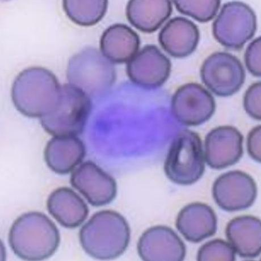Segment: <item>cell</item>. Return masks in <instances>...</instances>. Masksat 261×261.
<instances>
[{"mask_svg":"<svg viewBox=\"0 0 261 261\" xmlns=\"http://www.w3.org/2000/svg\"><path fill=\"white\" fill-rule=\"evenodd\" d=\"M61 87L56 76L49 70L30 67L14 80L12 101L18 111L24 116L41 118L57 106Z\"/></svg>","mask_w":261,"mask_h":261,"instance_id":"obj_1","label":"cell"},{"mask_svg":"<svg viewBox=\"0 0 261 261\" xmlns=\"http://www.w3.org/2000/svg\"><path fill=\"white\" fill-rule=\"evenodd\" d=\"M197 260L234 261L236 260V252L229 243L223 240L215 239L200 248Z\"/></svg>","mask_w":261,"mask_h":261,"instance_id":"obj_24","label":"cell"},{"mask_svg":"<svg viewBox=\"0 0 261 261\" xmlns=\"http://www.w3.org/2000/svg\"><path fill=\"white\" fill-rule=\"evenodd\" d=\"M169 59L154 45H147L127 63V74L132 82L147 89L162 87L171 73Z\"/></svg>","mask_w":261,"mask_h":261,"instance_id":"obj_11","label":"cell"},{"mask_svg":"<svg viewBox=\"0 0 261 261\" xmlns=\"http://www.w3.org/2000/svg\"><path fill=\"white\" fill-rule=\"evenodd\" d=\"M171 109L178 122L188 126H198L212 117L216 103L212 94L202 85L189 83L175 92Z\"/></svg>","mask_w":261,"mask_h":261,"instance_id":"obj_9","label":"cell"},{"mask_svg":"<svg viewBox=\"0 0 261 261\" xmlns=\"http://www.w3.org/2000/svg\"><path fill=\"white\" fill-rule=\"evenodd\" d=\"M260 140L261 127L257 125L250 130L247 139V149L248 153L255 162L260 163Z\"/></svg>","mask_w":261,"mask_h":261,"instance_id":"obj_27","label":"cell"},{"mask_svg":"<svg viewBox=\"0 0 261 261\" xmlns=\"http://www.w3.org/2000/svg\"><path fill=\"white\" fill-rule=\"evenodd\" d=\"M244 137L229 125L213 129L205 137L204 158L208 166L223 169L237 164L242 158Z\"/></svg>","mask_w":261,"mask_h":261,"instance_id":"obj_13","label":"cell"},{"mask_svg":"<svg viewBox=\"0 0 261 261\" xmlns=\"http://www.w3.org/2000/svg\"><path fill=\"white\" fill-rule=\"evenodd\" d=\"M172 4L168 0H132L126 8L130 24L143 33L158 30L171 16Z\"/></svg>","mask_w":261,"mask_h":261,"instance_id":"obj_21","label":"cell"},{"mask_svg":"<svg viewBox=\"0 0 261 261\" xmlns=\"http://www.w3.org/2000/svg\"><path fill=\"white\" fill-rule=\"evenodd\" d=\"M86 149L76 137H56L47 143L44 159L48 167L59 174H66L82 163Z\"/></svg>","mask_w":261,"mask_h":261,"instance_id":"obj_19","label":"cell"},{"mask_svg":"<svg viewBox=\"0 0 261 261\" xmlns=\"http://www.w3.org/2000/svg\"><path fill=\"white\" fill-rule=\"evenodd\" d=\"M213 195L221 208L228 212H238L252 206L257 198V188L248 174L234 170L216 179Z\"/></svg>","mask_w":261,"mask_h":261,"instance_id":"obj_10","label":"cell"},{"mask_svg":"<svg viewBox=\"0 0 261 261\" xmlns=\"http://www.w3.org/2000/svg\"><path fill=\"white\" fill-rule=\"evenodd\" d=\"M257 18L248 5L226 3L213 24L216 40L226 48L239 50L252 39L257 30Z\"/></svg>","mask_w":261,"mask_h":261,"instance_id":"obj_7","label":"cell"},{"mask_svg":"<svg viewBox=\"0 0 261 261\" xmlns=\"http://www.w3.org/2000/svg\"><path fill=\"white\" fill-rule=\"evenodd\" d=\"M71 184L93 206H103L116 197L117 185L114 178L91 161L74 170Z\"/></svg>","mask_w":261,"mask_h":261,"instance_id":"obj_12","label":"cell"},{"mask_svg":"<svg viewBox=\"0 0 261 261\" xmlns=\"http://www.w3.org/2000/svg\"><path fill=\"white\" fill-rule=\"evenodd\" d=\"M245 62L249 72L255 77L261 76V38L251 42L246 49Z\"/></svg>","mask_w":261,"mask_h":261,"instance_id":"obj_26","label":"cell"},{"mask_svg":"<svg viewBox=\"0 0 261 261\" xmlns=\"http://www.w3.org/2000/svg\"><path fill=\"white\" fill-rule=\"evenodd\" d=\"M140 39L138 34L126 24L117 23L108 28L102 35L100 48L110 62L128 63L139 51Z\"/></svg>","mask_w":261,"mask_h":261,"instance_id":"obj_17","label":"cell"},{"mask_svg":"<svg viewBox=\"0 0 261 261\" xmlns=\"http://www.w3.org/2000/svg\"><path fill=\"white\" fill-rule=\"evenodd\" d=\"M60 242L56 225L47 216L38 212L22 215L15 221L9 234V243L13 252L27 260H41L51 257Z\"/></svg>","mask_w":261,"mask_h":261,"instance_id":"obj_3","label":"cell"},{"mask_svg":"<svg viewBox=\"0 0 261 261\" xmlns=\"http://www.w3.org/2000/svg\"><path fill=\"white\" fill-rule=\"evenodd\" d=\"M203 83L219 97H229L242 87L245 79L243 65L229 53L217 52L204 60L200 69Z\"/></svg>","mask_w":261,"mask_h":261,"instance_id":"obj_8","label":"cell"},{"mask_svg":"<svg viewBox=\"0 0 261 261\" xmlns=\"http://www.w3.org/2000/svg\"><path fill=\"white\" fill-rule=\"evenodd\" d=\"M229 244L241 257L255 258L261 252L260 220L252 216L233 219L225 230Z\"/></svg>","mask_w":261,"mask_h":261,"instance_id":"obj_18","label":"cell"},{"mask_svg":"<svg viewBox=\"0 0 261 261\" xmlns=\"http://www.w3.org/2000/svg\"><path fill=\"white\" fill-rule=\"evenodd\" d=\"M176 227L188 242L198 243L217 232V215L206 204L191 203L179 213Z\"/></svg>","mask_w":261,"mask_h":261,"instance_id":"obj_16","label":"cell"},{"mask_svg":"<svg viewBox=\"0 0 261 261\" xmlns=\"http://www.w3.org/2000/svg\"><path fill=\"white\" fill-rule=\"evenodd\" d=\"M91 110L88 95L71 84H64L57 106L41 118V124L55 137H76L84 132Z\"/></svg>","mask_w":261,"mask_h":261,"instance_id":"obj_5","label":"cell"},{"mask_svg":"<svg viewBox=\"0 0 261 261\" xmlns=\"http://www.w3.org/2000/svg\"><path fill=\"white\" fill-rule=\"evenodd\" d=\"M63 9L68 18L82 27H91L98 23L108 10V2L64 0Z\"/></svg>","mask_w":261,"mask_h":261,"instance_id":"obj_22","label":"cell"},{"mask_svg":"<svg viewBox=\"0 0 261 261\" xmlns=\"http://www.w3.org/2000/svg\"><path fill=\"white\" fill-rule=\"evenodd\" d=\"M80 243L93 258H116L126 250L130 239L127 220L116 212L103 210L93 215L79 233Z\"/></svg>","mask_w":261,"mask_h":261,"instance_id":"obj_2","label":"cell"},{"mask_svg":"<svg viewBox=\"0 0 261 261\" xmlns=\"http://www.w3.org/2000/svg\"><path fill=\"white\" fill-rule=\"evenodd\" d=\"M204 170L201 139L192 130H182L170 145L164 163L165 174L172 182L187 186L197 182Z\"/></svg>","mask_w":261,"mask_h":261,"instance_id":"obj_6","label":"cell"},{"mask_svg":"<svg viewBox=\"0 0 261 261\" xmlns=\"http://www.w3.org/2000/svg\"><path fill=\"white\" fill-rule=\"evenodd\" d=\"M174 4L180 13L200 22H207L217 16L221 2L218 0H179L174 1Z\"/></svg>","mask_w":261,"mask_h":261,"instance_id":"obj_23","label":"cell"},{"mask_svg":"<svg viewBox=\"0 0 261 261\" xmlns=\"http://www.w3.org/2000/svg\"><path fill=\"white\" fill-rule=\"evenodd\" d=\"M48 212L58 223L67 228L82 224L88 217V205L72 189L63 187L54 191L47 200Z\"/></svg>","mask_w":261,"mask_h":261,"instance_id":"obj_20","label":"cell"},{"mask_svg":"<svg viewBox=\"0 0 261 261\" xmlns=\"http://www.w3.org/2000/svg\"><path fill=\"white\" fill-rule=\"evenodd\" d=\"M261 83H254L248 89L244 97L246 112L254 119H261Z\"/></svg>","mask_w":261,"mask_h":261,"instance_id":"obj_25","label":"cell"},{"mask_svg":"<svg viewBox=\"0 0 261 261\" xmlns=\"http://www.w3.org/2000/svg\"><path fill=\"white\" fill-rule=\"evenodd\" d=\"M138 252L145 261H182L187 249L182 240L166 226H155L145 231L138 243Z\"/></svg>","mask_w":261,"mask_h":261,"instance_id":"obj_14","label":"cell"},{"mask_svg":"<svg viewBox=\"0 0 261 261\" xmlns=\"http://www.w3.org/2000/svg\"><path fill=\"white\" fill-rule=\"evenodd\" d=\"M200 38L198 28L190 20L174 17L161 30L159 41L164 51L175 58H184L197 48Z\"/></svg>","mask_w":261,"mask_h":261,"instance_id":"obj_15","label":"cell"},{"mask_svg":"<svg viewBox=\"0 0 261 261\" xmlns=\"http://www.w3.org/2000/svg\"><path fill=\"white\" fill-rule=\"evenodd\" d=\"M67 77L70 84L89 97L106 94L117 79L116 69L96 48H84L69 60Z\"/></svg>","mask_w":261,"mask_h":261,"instance_id":"obj_4","label":"cell"}]
</instances>
